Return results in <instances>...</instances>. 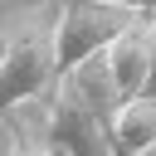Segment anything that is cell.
<instances>
[{
  "label": "cell",
  "instance_id": "1",
  "mask_svg": "<svg viewBox=\"0 0 156 156\" xmlns=\"http://www.w3.org/2000/svg\"><path fill=\"white\" fill-rule=\"evenodd\" d=\"M58 10H29L15 20V29L5 34V54H0V117L29 98H44L49 88H58L63 68H58Z\"/></svg>",
  "mask_w": 156,
  "mask_h": 156
},
{
  "label": "cell",
  "instance_id": "2",
  "mask_svg": "<svg viewBox=\"0 0 156 156\" xmlns=\"http://www.w3.org/2000/svg\"><path fill=\"white\" fill-rule=\"evenodd\" d=\"M44 136H49L58 151H68V156H122L117 141H112L107 112H102L88 93H78V83H68V78H58V88H54Z\"/></svg>",
  "mask_w": 156,
  "mask_h": 156
},
{
  "label": "cell",
  "instance_id": "3",
  "mask_svg": "<svg viewBox=\"0 0 156 156\" xmlns=\"http://www.w3.org/2000/svg\"><path fill=\"white\" fill-rule=\"evenodd\" d=\"M136 10H122V5H102V0H58V68L73 73L83 58L102 54L132 20Z\"/></svg>",
  "mask_w": 156,
  "mask_h": 156
},
{
  "label": "cell",
  "instance_id": "4",
  "mask_svg": "<svg viewBox=\"0 0 156 156\" xmlns=\"http://www.w3.org/2000/svg\"><path fill=\"white\" fill-rule=\"evenodd\" d=\"M107 54V68H112V83L127 98H141L146 83H151V10H136L127 20V29L102 49Z\"/></svg>",
  "mask_w": 156,
  "mask_h": 156
},
{
  "label": "cell",
  "instance_id": "5",
  "mask_svg": "<svg viewBox=\"0 0 156 156\" xmlns=\"http://www.w3.org/2000/svg\"><path fill=\"white\" fill-rule=\"evenodd\" d=\"M112 141L122 156H146L156 151V98L141 93V98H127L112 117Z\"/></svg>",
  "mask_w": 156,
  "mask_h": 156
},
{
  "label": "cell",
  "instance_id": "6",
  "mask_svg": "<svg viewBox=\"0 0 156 156\" xmlns=\"http://www.w3.org/2000/svg\"><path fill=\"white\" fill-rule=\"evenodd\" d=\"M10 156H54V141L49 136H34V132H15Z\"/></svg>",
  "mask_w": 156,
  "mask_h": 156
},
{
  "label": "cell",
  "instance_id": "7",
  "mask_svg": "<svg viewBox=\"0 0 156 156\" xmlns=\"http://www.w3.org/2000/svg\"><path fill=\"white\" fill-rule=\"evenodd\" d=\"M102 5H122V10H156V0H102Z\"/></svg>",
  "mask_w": 156,
  "mask_h": 156
},
{
  "label": "cell",
  "instance_id": "8",
  "mask_svg": "<svg viewBox=\"0 0 156 156\" xmlns=\"http://www.w3.org/2000/svg\"><path fill=\"white\" fill-rule=\"evenodd\" d=\"M54 156H68V151H58V146H54Z\"/></svg>",
  "mask_w": 156,
  "mask_h": 156
},
{
  "label": "cell",
  "instance_id": "9",
  "mask_svg": "<svg viewBox=\"0 0 156 156\" xmlns=\"http://www.w3.org/2000/svg\"><path fill=\"white\" fill-rule=\"evenodd\" d=\"M0 54H5V39H0Z\"/></svg>",
  "mask_w": 156,
  "mask_h": 156
}]
</instances>
